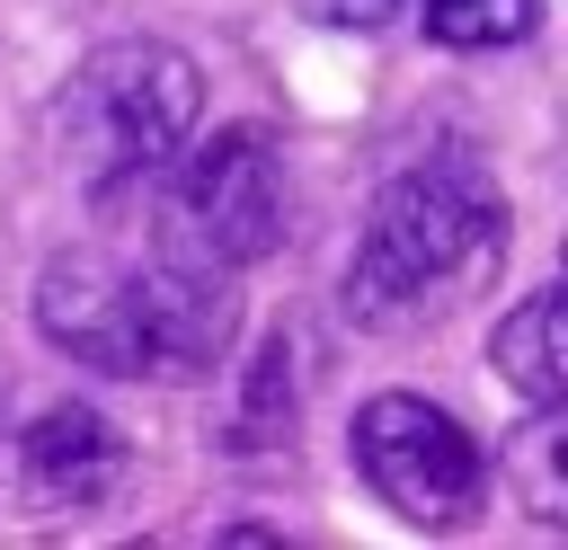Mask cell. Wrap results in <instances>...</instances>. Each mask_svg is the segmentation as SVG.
Instances as JSON below:
<instances>
[{
  "instance_id": "cell-2",
  "label": "cell",
  "mask_w": 568,
  "mask_h": 550,
  "mask_svg": "<svg viewBox=\"0 0 568 550\" xmlns=\"http://www.w3.org/2000/svg\"><path fill=\"white\" fill-rule=\"evenodd\" d=\"M506 266V195L479 160L444 151V160H417L399 169L364 231H355V257H346V319L355 328H426L444 310H462L488 275Z\"/></svg>"
},
{
  "instance_id": "cell-1",
  "label": "cell",
  "mask_w": 568,
  "mask_h": 550,
  "mask_svg": "<svg viewBox=\"0 0 568 550\" xmlns=\"http://www.w3.org/2000/svg\"><path fill=\"white\" fill-rule=\"evenodd\" d=\"M36 328L53 355L115 381H195L240 337V293L222 266L178 248H62L36 275Z\"/></svg>"
},
{
  "instance_id": "cell-4",
  "label": "cell",
  "mask_w": 568,
  "mask_h": 550,
  "mask_svg": "<svg viewBox=\"0 0 568 550\" xmlns=\"http://www.w3.org/2000/svg\"><path fill=\"white\" fill-rule=\"evenodd\" d=\"M160 248L195 257V266H257L284 248V151L266 124H222V133H186L160 169Z\"/></svg>"
},
{
  "instance_id": "cell-8",
  "label": "cell",
  "mask_w": 568,
  "mask_h": 550,
  "mask_svg": "<svg viewBox=\"0 0 568 550\" xmlns=\"http://www.w3.org/2000/svg\"><path fill=\"white\" fill-rule=\"evenodd\" d=\"M293 408H302V346H293V328H275L266 346H257V364H248V381H240V408H231V444H275L284 426H293Z\"/></svg>"
},
{
  "instance_id": "cell-3",
  "label": "cell",
  "mask_w": 568,
  "mask_h": 550,
  "mask_svg": "<svg viewBox=\"0 0 568 550\" xmlns=\"http://www.w3.org/2000/svg\"><path fill=\"white\" fill-rule=\"evenodd\" d=\"M195 124H204V71L160 35L98 44L53 98V151L98 204L151 186Z\"/></svg>"
},
{
  "instance_id": "cell-12",
  "label": "cell",
  "mask_w": 568,
  "mask_h": 550,
  "mask_svg": "<svg viewBox=\"0 0 568 550\" xmlns=\"http://www.w3.org/2000/svg\"><path fill=\"white\" fill-rule=\"evenodd\" d=\"M0 408H9V373H0Z\"/></svg>"
},
{
  "instance_id": "cell-11",
  "label": "cell",
  "mask_w": 568,
  "mask_h": 550,
  "mask_svg": "<svg viewBox=\"0 0 568 550\" xmlns=\"http://www.w3.org/2000/svg\"><path fill=\"white\" fill-rule=\"evenodd\" d=\"M399 0H320V18H337V27H382Z\"/></svg>"
},
{
  "instance_id": "cell-10",
  "label": "cell",
  "mask_w": 568,
  "mask_h": 550,
  "mask_svg": "<svg viewBox=\"0 0 568 550\" xmlns=\"http://www.w3.org/2000/svg\"><path fill=\"white\" fill-rule=\"evenodd\" d=\"M559 444H568L559 399H550V408H532V417L515 426V444H506V479H515V497H524L541 523H559V515H568V470H559Z\"/></svg>"
},
{
  "instance_id": "cell-6",
  "label": "cell",
  "mask_w": 568,
  "mask_h": 550,
  "mask_svg": "<svg viewBox=\"0 0 568 550\" xmlns=\"http://www.w3.org/2000/svg\"><path fill=\"white\" fill-rule=\"evenodd\" d=\"M124 435L89 399H53L9 435V497L18 515H98L124 488Z\"/></svg>"
},
{
  "instance_id": "cell-5",
  "label": "cell",
  "mask_w": 568,
  "mask_h": 550,
  "mask_svg": "<svg viewBox=\"0 0 568 550\" xmlns=\"http://www.w3.org/2000/svg\"><path fill=\"white\" fill-rule=\"evenodd\" d=\"M355 470L417 532H462L488 506V452H479V435L453 408L417 399V390H373L355 408Z\"/></svg>"
},
{
  "instance_id": "cell-9",
  "label": "cell",
  "mask_w": 568,
  "mask_h": 550,
  "mask_svg": "<svg viewBox=\"0 0 568 550\" xmlns=\"http://www.w3.org/2000/svg\"><path fill=\"white\" fill-rule=\"evenodd\" d=\"M417 9V27L435 44H462V53H488V44H524L541 27V0H399Z\"/></svg>"
},
{
  "instance_id": "cell-7",
  "label": "cell",
  "mask_w": 568,
  "mask_h": 550,
  "mask_svg": "<svg viewBox=\"0 0 568 550\" xmlns=\"http://www.w3.org/2000/svg\"><path fill=\"white\" fill-rule=\"evenodd\" d=\"M488 355H497V373L524 390V408H550V399H568V302H559V284L524 293V302L497 319Z\"/></svg>"
}]
</instances>
